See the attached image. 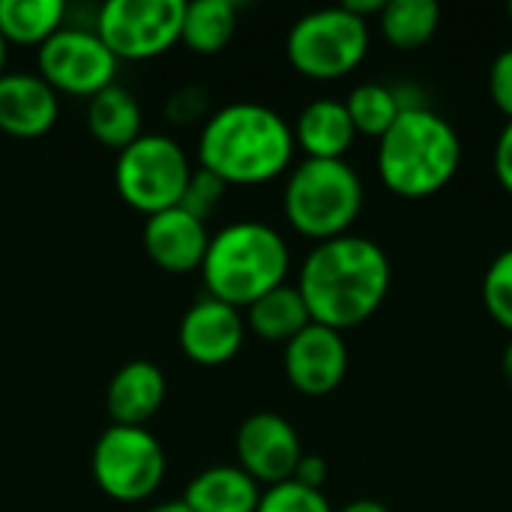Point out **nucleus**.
<instances>
[{"label":"nucleus","instance_id":"1","mask_svg":"<svg viewBox=\"0 0 512 512\" xmlns=\"http://www.w3.org/2000/svg\"><path fill=\"white\" fill-rule=\"evenodd\" d=\"M390 279L387 252L369 237L345 234L315 243L300 267L297 291L312 324L345 333L366 324L381 309Z\"/></svg>","mask_w":512,"mask_h":512},{"label":"nucleus","instance_id":"2","mask_svg":"<svg viewBox=\"0 0 512 512\" xmlns=\"http://www.w3.org/2000/svg\"><path fill=\"white\" fill-rule=\"evenodd\" d=\"M291 123L258 102H231L213 111L198 135V168L225 186H258L282 177L294 159Z\"/></svg>","mask_w":512,"mask_h":512},{"label":"nucleus","instance_id":"3","mask_svg":"<svg viewBox=\"0 0 512 512\" xmlns=\"http://www.w3.org/2000/svg\"><path fill=\"white\" fill-rule=\"evenodd\" d=\"M459 165V132L432 108L402 111L378 141V177L396 198L420 201L438 195Z\"/></svg>","mask_w":512,"mask_h":512},{"label":"nucleus","instance_id":"4","mask_svg":"<svg viewBox=\"0 0 512 512\" xmlns=\"http://www.w3.org/2000/svg\"><path fill=\"white\" fill-rule=\"evenodd\" d=\"M291 267V249L285 237L255 219L231 222L210 237L201 279L207 297L234 309H249L267 291L285 285Z\"/></svg>","mask_w":512,"mask_h":512},{"label":"nucleus","instance_id":"5","mask_svg":"<svg viewBox=\"0 0 512 512\" xmlns=\"http://www.w3.org/2000/svg\"><path fill=\"white\" fill-rule=\"evenodd\" d=\"M288 225L315 240H336L351 231L363 210V180L345 159H303L282 195Z\"/></svg>","mask_w":512,"mask_h":512},{"label":"nucleus","instance_id":"6","mask_svg":"<svg viewBox=\"0 0 512 512\" xmlns=\"http://www.w3.org/2000/svg\"><path fill=\"white\" fill-rule=\"evenodd\" d=\"M291 66L312 81L351 75L369 54V21L345 6L315 9L294 21L285 42Z\"/></svg>","mask_w":512,"mask_h":512},{"label":"nucleus","instance_id":"7","mask_svg":"<svg viewBox=\"0 0 512 512\" xmlns=\"http://www.w3.org/2000/svg\"><path fill=\"white\" fill-rule=\"evenodd\" d=\"M189 177L192 165L186 150L159 132H144L120 150L114 162V186L120 198L144 216L177 207Z\"/></svg>","mask_w":512,"mask_h":512},{"label":"nucleus","instance_id":"8","mask_svg":"<svg viewBox=\"0 0 512 512\" xmlns=\"http://www.w3.org/2000/svg\"><path fill=\"white\" fill-rule=\"evenodd\" d=\"M93 480L111 501H147L165 480L168 459L147 426H108L93 447Z\"/></svg>","mask_w":512,"mask_h":512},{"label":"nucleus","instance_id":"9","mask_svg":"<svg viewBox=\"0 0 512 512\" xmlns=\"http://www.w3.org/2000/svg\"><path fill=\"white\" fill-rule=\"evenodd\" d=\"M183 12V0H108L93 30L117 60H153L180 42Z\"/></svg>","mask_w":512,"mask_h":512},{"label":"nucleus","instance_id":"10","mask_svg":"<svg viewBox=\"0 0 512 512\" xmlns=\"http://www.w3.org/2000/svg\"><path fill=\"white\" fill-rule=\"evenodd\" d=\"M117 57L105 48L96 30L60 27L48 42L36 48V75L54 90L93 99L114 84Z\"/></svg>","mask_w":512,"mask_h":512},{"label":"nucleus","instance_id":"11","mask_svg":"<svg viewBox=\"0 0 512 512\" xmlns=\"http://www.w3.org/2000/svg\"><path fill=\"white\" fill-rule=\"evenodd\" d=\"M234 447H237V465L258 486H276L291 480L303 456L297 429L285 417L270 411L246 417Z\"/></svg>","mask_w":512,"mask_h":512},{"label":"nucleus","instance_id":"12","mask_svg":"<svg viewBox=\"0 0 512 512\" xmlns=\"http://www.w3.org/2000/svg\"><path fill=\"white\" fill-rule=\"evenodd\" d=\"M288 384L312 399L330 396L348 375V345L339 330L309 324L285 345Z\"/></svg>","mask_w":512,"mask_h":512},{"label":"nucleus","instance_id":"13","mask_svg":"<svg viewBox=\"0 0 512 512\" xmlns=\"http://www.w3.org/2000/svg\"><path fill=\"white\" fill-rule=\"evenodd\" d=\"M243 339H246L243 312L213 297H201L198 303H192L180 318V330H177L180 351L186 354V360L198 366L231 363L240 354Z\"/></svg>","mask_w":512,"mask_h":512},{"label":"nucleus","instance_id":"14","mask_svg":"<svg viewBox=\"0 0 512 512\" xmlns=\"http://www.w3.org/2000/svg\"><path fill=\"white\" fill-rule=\"evenodd\" d=\"M210 246L207 222L195 219L183 207H168L147 216L144 222V252L165 273H192L201 270Z\"/></svg>","mask_w":512,"mask_h":512},{"label":"nucleus","instance_id":"15","mask_svg":"<svg viewBox=\"0 0 512 512\" xmlns=\"http://www.w3.org/2000/svg\"><path fill=\"white\" fill-rule=\"evenodd\" d=\"M60 114L57 93L36 72L0 75V132L12 138L45 135Z\"/></svg>","mask_w":512,"mask_h":512},{"label":"nucleus","instance_id":"16","mask_svg":"<svg viewBox=\"0 0 512 512\" xmlns=\"http://www.w3.org/2000/svg\"><path fill=\"white\" fill-rule=\"evenodd\" d=\"M168 396L162 369L150 360H129L108 384L105 405L114 426H147Z\"/></svg>","mask_w":512,"mask_h":512},{"label":"nucleus","instance_id":"17","mask_svg":"<svg viewBox=\"0 0 512 512\" xmlns=\"http://www.w3.org/2000/svg\"><path fill=\"white\" fill-rule=\"evenodd\" d=\"M291 132H294V144L306 153V159H345V153L354 147L357 138L345 102L336 99L309 102L300 111Z\"/></svg>","mask_w":512,"mask_h":512},{"label":"nucleus","instance_id":"18","mask_svg":"<svg viewBox=\"0 0 512 512\" xmlns=\"http://www.w3.org/2000/svg\"><path fill=\"white\" fill-rule=\"evenodd\" d=\"M261 492L240 465H216L201 471L180 501L192 512H255Z\"/></svg>","mask_w":512,"mask_h":512},{"label":"nucleus","instance_id":"19","mask_svg":"<svg viewBox=\"0 0 512 512\" xmlns=\"http://www.w3.org/2000/svg\"><path fill=\"white\" fill-rule=\"evenodd\" d=\"M87 129L99 144H105L117 153L126 150L132 141H138L144 135L138 99L120 84L105 87L102 93H96L87 102Z\"/></svg>","mask_w":512,"mask_h":512},{"label":"nucleus","instance_id":"20","mask_svg":"<svg viewBox=\"0 0 512 512\" xmlns=\"http://www.w3.org/2000/svg\"><path fill=\"white\" fill-rule=\"evenodd\" d=\"M243 318H246V330H252L258 339L282 342V345H288L297 333H303L312 324L297 285H288V282L267 291L261 300H255Z\"/></svg>","mask_w":512,"mask_h":512},{"label":"nucleus","instance_id":"21","mask_svg":"<svg viewBox=\"0 0 512 512\" xmlns=\"http://www.w3.org/2000/svg\"><path fill=\"white\" fill-rule=\"evenodd\" d=\"M66 18L63 0H0V36L6 45H42Z\"/></svg>","mask_w":512,"mask_h":512},{"label":"nucleus","instance_id":"22","mask_svg":"<svg viewBox=\"0 0 512 512\" xmlns=\"http://www.w3.org/2000/svg\"><path fill=\"white\" fill-rule=\"evenodd\" d=\"M237 30L234 0H195L186 3L180 42L195 54H219Z\"/></svg>","mask_w":512,"mask_h":512},{"label":"nucleus","instance_id":"23","mask_svg":"<svg viewBox=\"0 0 512 512\" xmlns=\"http://www.w3.org/2000/svg\"><path fill=\"white\" fill-rule=\"evenodd\" d=\"M378 24L393 48L417 51L435 36L441 24V6L435 0H387Z\"/></svg>","mask_w":512,"mask_h":512},{"label":"nucleus","instance_id":"24","mask_svg":"<svg viewBox=\"0 0 512 512\" xmlns=\"http://www.w3.org/2000/svg\"><path fill=\"white\" fill-rule=\"evenodd\" d=\"M345 108H348V117L354 123V132L366 135V138H378V141L387 135V129L402 114L396 90L387 84H378V81L354 87L351 96L345 99Z\"/></svg>","mask_w":512,"mask_h":512},{"label":"nucleus","instance_id":"25","mask_svg":"<svg viewBox=\"0 0 512 512\" xmlns=\"http://www.w3.org/2000/svg\"><path fill=\"white\" fill-rule=\"evenodd\" d=\"M483 306L489 318L512 333V249H504L483 276Z\"/></svg>","mask_w":512,"mask_h":512},{"label":"nucleus","instance_id":"26","mask_svg":"<svg viewBox=\"0 0 512 512\" xmlns=\"http://www.w3.org/2000/svg\"><path fill=\"white\" fill-rule=\"evenodd\" d=\"M255 512H333V507L324 492L300 486L294 480H285V483L267 486L261 492Z\"/></svg>","mask_w":512,"mask_h":512},{"label":"nucleus","instance_id":"27","mask_svg":"<svg viewBox=\"0 0 512 512\" xmlns=\"http://www.w3.org/2000/svg\"><path fill=\"white\" fill-rule=\"evenodd\" d=\"M222 195H225V183H222L219 177H213V174L204 171V168H192V177H189L186 192H183V198H180L177 207H183V210L192 213L195 219L207 222V216L219 207Z\"/></svg>","mask_w":512,"mask_h":512},{"label":"nucleus","instance_id":"28","mask_svg":"<svg viewBox=\"0 0 512 512\" xmlns=\"http://www.w3.org/2000/svg\"><path fill=\"white\" fill-rule=\"evenodd\" d=\"M165 114H168V120H171V123H177V126L207 120V117H210V99H207V90H204V87H198V84H186V87H180V90L165 102Z\"/></svg>","mask_w":512,"mask_h":512},{"label":"nucleus","instance_id":"29","mask_svg":"<svg viewBox=\"0 0 512 512\" xmlns=\"http://www.w3.org/2000/svg\"><path fill=\"white\" fill-rule=\"evenodd\" d=\"M489 96L501 114L512 120V48H504L489 69Z\"/></svg>","mask_w":512,"mask_h":512},{"label":"nucleus","instance_id":"30","mask_svg":"<svg viewBox=\"0 0 512 512\" xmlns=\"http://www.w3.org/2000/svg\"><path fill=\"white\" fill-rule=\"evenodd\" d=\"M327 474H330V468H327V462H324V456H315V453H303L300 456V462H297V468H294V483H300V486H309V489H324V483H327Z\"/></svg>","mask_w":512,"mask_h":512},{"label":"nucleus","instance_id":"31","mask_svg":"<svg viewBox=\"0 0 512 512\" xmlns=\"http://www.w3.org/2000/svg\"><path fill=\"white\" fill-rule=\"evenodd\" d=\"M492 165H495V177H498L501 189L512 195V120H507V126H504L501 135H498Z\"/></svg>","mask_w":512,"mask_h":512},{"label":"nucleus","instance_id":"32","mask_svg":"<svg viewBox=\"0 0 512 512\" xmlns=\"http://www.w3.org/2000/svg\"><path fill=\"white\" fill-rule=\"evenodd\" d=\"M339 512H390L381 501H372V498H360V501H351L348 507H342Z\"/></svg>","mask_w":512,"mask_h":512},{"label":"nucleus","instance_id":"33","mask_svg":"<svg viewBox=\"0 0 512 512\" xmlns=\"http://www.w3.org/2000/svg\"><path fill=\"white\" fill-rule=\"evenodd\" d=\"M147 512H192L183 501H168V504H159V507H153V510Z\"/></svg>","mask_w":512,"mask_h":512},{"label":"nucleus","instance_id":"34","mask_svg":"<svg viewBox=\"0 0 512 512\" xmlns=\"http://www.w3.org/2000/svg\"><path fill=\"white\" fill-rule=\"evenodd\" d=\"M504 378H507V384L512 387V339L510 345H507V351H504Z\"/></svg>","mask_w":512,"mask_h":512},{"label":"nucleus","instance_id":"35","mask_svg":"<svg viewBox=\"0 0 512 512\" xmlns=\"http://www.w3.org/2000/svg\"><path fill=\"white\" fill-rule=\"evenodd\" d=\"M6 51H9V45H6V39L0 36V75H3V66H6Z\"/></svg>","mask_w":512,"mask_h":512},{"label":"nucleus","instance_id":"36","mask_svg":"<svg viewBox=\"0 0 512 512\" xmlns=\"http://www.w3.org/2000/svg\"><path fill=\"white\" fill-rule=\"evenodd\" d=\"M507 12H510V18H512V0H510V6H507Z\"/></svg>","mask_w":512,"mask_h":512}]
</instances>
